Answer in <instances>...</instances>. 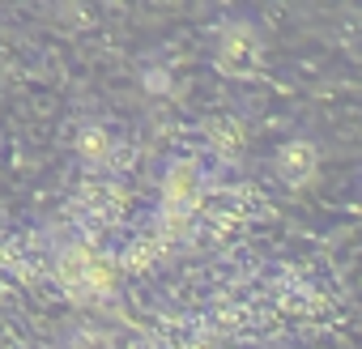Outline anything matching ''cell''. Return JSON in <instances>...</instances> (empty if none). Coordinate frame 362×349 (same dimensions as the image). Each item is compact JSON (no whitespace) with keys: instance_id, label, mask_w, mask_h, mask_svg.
I'll return each instance as SVG.
<instances>
[{"instance_id":"obj_2","label":"cell","mask_w":362,"mask_h":349,"mask_svg":"<svg viewBox=\"0 0 362 349\" xmlns=\"http://www.w3.org/2000/svg\"><path fill=\"white\" fill-rule=\"evenodd\" d=\"M166 205H170V209H188V205H197V166L179 162V166L166 174Z\"/></svg>"},{"instance_id":"obj_1","label":"cell","mask_w":362,"mask_h":349,"mask_svg":"<svg viewBox=\"0 0 362 349\" xmlns=\"http://www.w3.org/2000/svg\"><path fill=\"white\" fill-rule=\"evenodd\" d=\"M60 277H64V285L77 290V294H103V290L111 285V273H107L90 252H69Z\"/></svg>"},{"instance_id":"obj_4","label":"cell","mask_w":362,"mask_h":349,"mask_svg":"<svg viewBox=\"0 0 362 349\" xmlns=\"http://www.w3.org/2000/svg\"><path fill=\"white\" fill-rule=\"evenodd\" d=\"M311 162H315V158H311V149H307V145H290V149H286V158H281V166H286L281 174H286L290 184H298V179H307Z\"/></svg>"},{"instance_id":"obj_3","label":"cell","mask_w":362,"mask_h":349,"mask_svg":"<svg viewBox=\"0 0 362 349\" xmlns=\"http://www.w3.org/2000/svg\"><path fill=\"white\" fill-rule=\"evenodd\" d=\"M252 60H256V39H252L247 30H230V35L222 39V64H226L230 73H247Z\"/></svg>"}]
</instances>
